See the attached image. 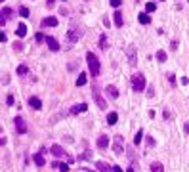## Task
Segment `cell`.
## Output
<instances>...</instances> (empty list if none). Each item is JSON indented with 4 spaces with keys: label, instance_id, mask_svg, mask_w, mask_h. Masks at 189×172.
<instances>
[{
    "label": "cell",
    "instance_id": "cell-1",
    "mask_svg": "<svg viewBox=\"0 0 189 172\" xmlns=\"http://www.w3.org/2000/svg\"><path fill=\"white\" fill-rule=\"evenodd\" d=\"M86 61H88V67H90V73L94 77H98L99 71H101V65H99L98 56H96L94 52H88V54H86Z\"/></svg>",
    "mask_w": 189,
    "mask_h": 172
},
{
    "label": "cell",
    "instance_id": "cell-2",
    "mask_svg": "<svg viewBox=\"0 0 189 172\" xmlns=\"http://www.w3.org/2000/svg\"><path fill=\"white\" fill-rule=\"evenodd\" d=\"M147 88V82H145V77L142 73H134L132 75V90L134 92H142V90Z\"/></svg>",
    "mask_w": 189,
    "mask_h": 172
},
{
    "label": "cell",
    "instance_id": "cell-3",
    "mask_svg": "<svg viewBox=\"0 0 189 172\" xmlns=\"http://www.w3.org/2000/svg\"><path fill=\"white\" fill-rule=\"evenodd\" d=\"M113 151L116 155H122L124 153V138L120 136V134H116L113 138Z\"/></svg>",
    "mask_w": 189,
    "mask_h": 172
},
{
    "label": "cell",
    "instance_id": "cell-4",
    "mask_svg": "<svg viewBox=\"0 0 189 172\" xmlns=\"http://www.w3.org/2000/svg\"><path fill=\"white\" fill-rule=\"evenodd\" d=\"M80 36H82V31H80L76 25H73L69 31H67V40H69V42H78Z\"/></svg>",
    "mask_w": 189,
    "mask_h": 172
},
{
    "label": "cell",
    "instance_id": "cell-5",
    "mask_svg": "<svg viewBox=\"0 0 189 172\" xmlns=\"http://www.w3.org/2000/svg\"><path fill=\"white\" fill-rule=\"evenodd\" d=\"M126 56H128V63H130L132 67H136V63H138V50H136L134 44H130V46L126 48Z\"/></svg>",
    "mask_w": 189,
    "mask_h": 172
},
{
    "label": "cell",
    "instance_id": "cell-6",
    "mask_svg": "<svg viewBox=\"0 0 189 172\" xmlns=\"http://www.w3.org/2000/svg\"><path fill=\"white\" fill-rule=\"evenodd\" d=\"M92 96H94V100H96V103H98L99 109H107V101L103 100V96L99 94V88H98V86H94V88H92Z\"/></svg>",
    "mask_w": 189,
    "mask_h": 172
},
{
    "label": "cell",
    "instance_id": "cell-7",
    "mask_svg": "<svg viewBox=\"0 0 189 172\" xmlns=\"http://www.w3.org/2000/svg\"><path fill=\"white\" fill-rule=\"evenodd\" d=\"M14 122H15V128H17L19 134H27V124H25V119H23L21 115H17V117L14 119Z\"/></svg>",
    "mask_w": 189,
    "mask_h": 172
},
{
    "label": "cell",
    "instance_id": "cell-8",
    "mask_svg": "<svg viewBox=\"0 0 189 172\" xmlns=\"http://www.w3.org/2000/svg\"><path fill=\"white\" fill-rule=\"evenodd\" d=\"M107 147H109V136H107V134H101V136L98 138V149L105 151Z\"/></svg>",
    "mask_w": 189,
    "mask_h": 172
},
{
    "label": "cell",
    "instance_id": "cell-9",
    "mask_svg": "<svg viewBox=\"0 0 189 172\" xmlns=\"http://www.w3.org/2000/svg\"><path fill=\"white\" fill-rule=\"evenodd\" d=\"M46 44H48V48H50L52 52H59V42H57V38H54V36H46Z\"/></svg>",
    "mask_w": 189,
    "mask_h": 172
},
{
    "label": "cell",
    "instance_id": "cell-10",
    "mask_svg": "<svg viewBox=\"0 0 189 172\" xmlns=\"http://www.w3.org/2000/svg\"><path fill=\"white\" fill-rule=\"evenodd\" d=\"M105 94L111 98V100H116V98H119V90H116V86H115V84L105 86Z\"/></svg>",
    "mask_w": 189,
    "mask_h": 172
},
{
    "label": "cell",
    "instance_id": "cell-11",
    "mask_svg": "<svg viewBox=\"0 0 189 172\" xmlns=\"http://www.w3.org/2000/svg\"><path fill=\"white\" fill-rule=\"evenodd\" d=\"M113 21H115V27H122L124 25V19H122V12L120 10H115V14H113Z\"/></svg>",
    "mask_w": 189,
    "mask_h": 172
},
{
    "label": "cell",
    "instance_id": "cell-12",
    "mask_svg": "<svg viewBox=\"0 0 189 172\" xmlns=\"http://www.w3.org/2000/svg\"><path fill=\"white\" fill-rule=\"evenodd\" d=\"M86 109H88L86 103H76V105H73V107L69 109V113H71V115H78V113H84Z\"/></svg>",
    "mask_w": 189,
    "mask_h": 172
},
{
    "label": "cell",
    "instance_id": "cell-13",
    "mask_svg": "<svg viewBox=\"0 0 189 172\" xmlns=\"http://www.w3.org/2000/svg\"><path fill=\"white\" fill-rule=\"evenodd\" d=\"M42 27H57V17H54V15L44 17L42 19Z\"/></svg>",
    "mask_w": 189,
    "mask_h": 172
},
{
    "label": "cell",
    "instance_id": "cell-14",
    "mask_svg": "<svg viewBox=\"0 0 189 172\" xmlns=\"http://www.w3.org/2000/svg\"><path fill=\"white\" fill-rule=\"evenodd\" d=\"M29 105H31V107H33V109H37V111H40V109H42V101H40L37 96L29 98Z\"/></svg>",
    "mask_w": 189,
    "mask_h": 172
},
{
    "label": "cell",
    "instance_id": "cell-15",
    "mask_svg": "<svg viewBox=\"0 0 189 172\" xmlns=\"http://www.w3.org/2000/svg\"><path fill=\"white\" fill-rule=\"evenodd\" d=\"M11 15V8H2V15H0V25H6L8 17Z\"/></svg>",
    "mask_w": 189,
    "mask_h": 172
},
{
    "label": "cell",
    "instance_id": "cell-16",
    "mask_svg": "<svg viewBox=\"0 0 189 172\" xmlns=\"http://www.w3.org/2000/svg\"><path fill=\"white\" fill-rule=\"evenodd\" d=\"M96 168H98L99 172H113V168H111L107 163H103V161H96Z\"/></svg>",
    "mask_w": 189,
    "mask_h": 172
},
{
    "label": "cell",
    "instance_id": "cell-17",
    "mask_svg": "<svg viewBox=\"0 0 189 172\" xmlns=\"http://www.w3.org/2000/svg\"><path fill=\"white\" fill-rule=\"evenodd\" d=\"M50 151L55 155V157H63V155H65V149H63L61 145H57V143H55V145H52V147H50Z\"/></svg>",
    "mask_w": 189,
    "mask_h": 172
},
{
    "label": "cell",
    "instance_id": "cell-18",
    "mask_svg": "<svg viewBox=\"0 0 189 172\" xmlns=\"http://www.w3.org/2000/svg\"><path fill=\"white\" fill-rule=\"evenodd\" d=\"M15 35H17L19 38H25V35H27V25H25V23H19V25H17Z\"/></svg>",
    "mask_w": 189,
    "mask_h": 172
},
{
    "label": "cell",
    "instance_id": "cell-19",
    "mask_svg": "<svg viewBox=\"0 0 189 172\" xmlns=\"http://www.w3.org/2000/svg\"><path fill=\"white\" fill-rule=\"evenodd\" d=\"M33 161H34L37 166H44V165H46V161H44V153H34Z\"/></svg>",
    "mask_w": 189,
    "mask_h": 172
},
{
    "label": "cell",
    "instance_id": "cell-20",
    "mask_svg": "<svg viewBox=\"0 0 189 172\" xmlns=\"http://www.w3.org/2000/svg\"><path fill=\"white\" fill-rule=\"evenodd\" d=\"M99 48H101V50H107V48H109V40H107L105 35H99Z\"/></svg>",
    "mask_w": 189,
    "mask_h": 172
},
{
    "label": "cell",
    "instance_id": "cell-21",
    "mask_svg": "<svg viewBox=\"0 0 189 172\" xmlns=\"http://www.w3.org/2000/svg\"><path fill=\"white\" fill-rule=\"evenodd\" d=\"M138 21L142 23V25H149V23H151V17H149L147 14H139V15H138Z\"/></svg>",
    "mask_w": 189,
    "mask_h": 172
},
{
    "label": "cell",
    "instance_id": "cell-22",
    "mask_svg": "<svg viewBox=\"0 0 189 172\" xmlns=\"http://www.w3.org/2000/svg\"><path fill=\"white\" fill-rule=\"evenodd\" d=\"M15 73H17L19 77H25L27 73H29V67H27V65H17V69H15Z\"/></svg>",
    "mask_w": 189,
    "mask_h": 172
},
{
    "label": "cell",
    "instance_id": "cell-23",
    "mask_svg": "<svg viewBox=\"0 0 189 172\" xmlns=\"http://www.w3.org/2000/svg\"><path fill=\"white\" fill-rule=\"evenodd\" d=\"M86 80H88V77H86V73H82V71H80V75H78V79H76V86H84V84H86Z\"/></svg>",
    "mask_w": 189,
    "mask_h": 172
},
{
    "label": "cell",
    "instance_id": "cell-24",
    "mask_svg": "<svg viewBox=\"0 0 189 172\" xmlns=\"http://www.w3.org/2000/svg\"><path fill=\"white\" fill-rule=\"evenodd\" d=\"M142 140H143V130H138V132H136V136H134V145H139Z\"/></svg>",
    "mask_w": 189,
    "mask_h": 172
},
{
    "label": "cell",
    "instance_id": "cell-25",
    "mask_svg": "<svg viewBox=\"0 0 189 172\" xmlns=\"http://www.w3.org/2000/svg\"><path fill=\"white\" fill-rule=\"evenodd\" d=\"M162 170H164L162 163H151V172H162Z\"/></svg>",
    "mask_w": 189,
    "mask_h": 172
},
{
    "label": "cell",
    "instance_id": "cell-26",
    "mask_svg": "<svg viewBox=\"0 0 189 172\" xmlns=\"http://www.w3.org/2000/svg\"><path fill=\"white\" fill-rule=\"evenodd\" d=\"M116 119H119V115H116L115 111H111L109 115H107V122H109V124H115V122H116Z\"/></svg>",
    "mask_w": 189,
    "mask_h": 172
},
{
    "label": "cell",
    "instance_id": "cell-27",
    "mask_svg": "<svg viewBox=\"0 0 189 172\" xmlns=\"http://www.w3.org/2000/svg\"><path fill=\"white\" fill-rule=\"evenodd\" d=\"M145 12H147V14L157 12V4H155V2H147V4H145Z\"/></svg>",
    "mask_w": 189,
    "mask_h": 172
},
{
    "label": "cell",
    "instance_id": "cell-28",
    "mask_svg": "<svg viewBox=\"0 0 189 172\" xmlns=\"http://www.w3.org/2000/svg\"><path fill=\"white\" fill-rule=\"evenodd\" d=\"M90 157H92V151H90V149H86V151H84V153L78 157V161H80V163H82V161H88Z\"/></svg>",
    "mask_w": 189,
    "mask_h": 172
},
{
    "label": "cell",
    "instance_id": "cell-29",
    "mask_svg": "<svg viewBox=\"0 0 189 172\" xmlns=\"http://www.w3.org/2000/svg\"><path fill=\"white\" fill-rule=\"evenodd\" d=\"M157 59H159L160 63H164V61H166V52H164V50H159V52H157Z\"/></svg>",
    "mask_w": 189,
    "mask_h": 172
},
{
    "label": "cell",
    "instance_id": "cell-30",
    "mask_svg": "<svg viewBox=\"0 0 189 172\" xmlns=\"http://www.w3.org/2000/svg\"><path fill=\"white\" fill-rule=\"evenodd\" d=\"M19 14L23 15V17H29V8H25V6H21L19 8Z\"/></svg>",
    "mask_w": 189,
    "mask_h": 172
},
{
    "label": "cell",
    "instance_id": "cell-31",
    "mask_svg": "<svg viewBox=\"0 0 189 172\" xmlns=\"http://www.w3.org/2000/svg\"><path fill=\"white\" fill-rule=\"evenodd\" d=\"M109 4L113 8H120V4H122V0H109Z\"/></svg>",
    "mask_w": 189,
    "mask_h": 172
},
{
    "label": "cell",
    "instance_id": "cell-32",
    "mask_svg": "<svg viewBox=\"0 0 189 172\" xmlns=\"http://www.w3.org/2000/svg\"><path fill=\"white\" fill-rule=\"evenodd\" d=\"M155 96V88L153 86H147V98H153Z\"/></svg>",
    "mask_w": 189,
    "mask_h": 172
},
{
    "label": "cell",
    "instance_id": "cell-33",
    "mask_svg": "<svg viewBox=\"0 0 189 172\" xmlns=\"http://www.w3.org/2000/svg\"><path fill=\"white\" fill-rule=\"evenodd\" d=\"M6 103L8 105H14L15 101H14V96H11V94H8V98H6Z\"/></svg>",
    "mask_w": 189,
    "mask_h": 172
},
{
    "label": "cell",
    "instance_id": "cell-34",
    "mask_svg": "<svg viewBox=\"0 0 189 172\" xmlns=\"http://www.w3.org/2000/svg\"><path fill=\"white\" fill-rule=\"evenodd\" d=\"M59 170H61V172H67V170H69V165H65V163H59Z\"/></svg>",
    "mask_w": 189,
    "mask_h": 172
},
{
    "label": "cell",
    "instance_id": "cell-35",
    "mask_svg": "<svg viewBox=\"0 0 189 172\" xmlns=\"http://www.w3.org/2000/svg\"><path fill=\"white\" fill-rule=\"evenodd\" d=\"M168 80H170V84H172V86L176 84V75H174V73H170V75H168Z\"/></svg>",
    "mask_w": 189,
    "mask_h": 172
},
{
    "label": "cell",
    "instance_id": "cell-36",
    "mask_svg": "<svg viewBox=\"0 0 189 172\" xmlns=\"http://www.w3.org/2000/svg\"><path fill=\"white\" fill-rule=\"evenodd\" d=\"M34 38H37V42H42V40H46V38L42 36V33H37V35H34Z\"/></svg>",
    "mask_w": 189,
    "mask_h": 172
},
{
    "label": "cell",
    "instance_id": "cell-37",
    "mask_svg": "<svg viewBox=\"0 0 189 172\" xmlns=\"http://www.w3.org/2000/svg\"><path fill=\"white\" fill-rule=\"evenodd\" d=\"M162 115H164V119H166V121H170V119H172V113L168 111V109H164V113H162Z\"/></svg>",
    "mask_w": 189,
    "mask_h": 172
},
{
    "label": "cell",
    "instance_id": "cell-38",
    "mask_svg": "<svg viewBox=\"0 0 189 172\" xmlns=\"http://www.w3.org/2000/svg\"><path fill=\"white\" fill-rule=\"evenodd\" d=\"M147 145H149V147H155V140H153L151 136H147Z\"/></svg>",
    "mask_w": 189,
    "mask_h": 172
},
{
    "label": "cell",
    "instance_id": "cell-39",
    "mask_svg": "<svg viewBox=\"0 0 189 172\" xmlns=\"http://www.w3.org/2000/svg\"><path fill=\"white\" fill-rule=\"evenodd\" d=\"M14 50H17V52L23 50V44H21V42H15V44H14Z\"/></svg>",
    "mask_w": 189,
    "mask_h": 172
},
{
    "label": "cell",
    "instance_id": "cell-40",
    "mask_svg": "<svg viewBox=\"0 0 189 172\" xmlns=\"http://www.w3.org/2000/svg\"><path fill=\"white\" fill-rule=\"evenodd\" d=\"M0 42H8V36H6V33H2V35H0Z\"/></svg>",
    "mask_w": 189,
    "mask_h": 172
},
{
    "label": "cell",
    "instance_id": "cell-41",
    "mask_svg": "<svg viewBox=\"0 0 189 172\" xmlns=\"http://www.w3.org/2000/svg\"><path fill=\"white\" fill-rule=\"evenodd\" d=\"M170 48H172V50H176V48H178V40H172V42H170Z\"/></svg>",
    "mask_w": 189,
    "mask_h": 172
},
{
    "label": "cell",
    "instance_id": "cell-42",
    "mask_svg": "<svg viewBox=\"0 0 189 172\" xmlns=\"http://www.w3.org/2000/svg\"><path fill=\"white\" fill-rule=\"evenodd\" d=\"M54 4H55V0H46V6H48V8H52Z\"/></svg>",
    "mask_w": 189,
    "mask_h": 172
},
{
    "label": "cell",
    "instance_id": "cell-43",
    "mask_svg": "<svg viewBox=\"0 0 189 172\" xmlns=\"http://www.w3.org/2000/svg\"><path fill=\"white\" fill-rule=\"evenodd\" d=\"M67 14H69V12H67L65 8H61V10H59V15H67Z\"/></svg>",
    "mask_w": 189,
    "mask_h": 172
},
{
    "label": "cell",
    "instance_id": "cell-44",
    "mask_svg": "<svg viewBox=\"0 0 189 172\" xmlns=\"http://www.w3.org/2000/svg\"><path fill=\"white\" fill-rule=\"evenodd\" d=\"M103 23H105V27H111V23H109V17H103Z\"/></svg>",
    "mask_w": 189,
    "mask_h": 172
},
{
    "label": "cell",
    "instance_id": "cell-45",
    "mask_svg": "<svg viewBox=\"0 0 189 172\" xmlns=\"http://www.w3.org/2000/svg\"><path fill=\"white\" fill-rule=\"evenodd\" d=\"M113 172H122V168L120 166H113Z\"/></svg>",
    "mask_w": 189,
    "mask_h": 172
},
{
    "label": "cell",
    "instance_id": "cell-46",
    "mask_svg": "<svg viewBox=\"0 0 189 172\" xmlns=\"http://www.w3.org/2000/svg\"><path fill=\"white\" fill-rule=\"evenodd\" d=\"M126 172H134V168H128V170H126Z\"/></svg>",
    "mask_w": 189,
    "mask_h": 172
},
{
    "label": "cell",
    "instance_id": "cell-47",
    "mask_svg": "<svg viewBox=\"0 0 189 172\" xmlns=\"http://www.w3.org/2000/svg\"><path fill=\"white\" fill-rule=\"evenodd\" d=\"M160 2H164V0H160Z\"/></svg>",
    "mask_w": 189,
    "mask_h": 172
},
{
    "label": "cell",
    "instance_id": "cell-48",
    "mask_svg": "<svg viewBox=\"0 0 189 172\" xmlns=\"http://www.w3.org/2000/svg\"><path fill=\"white\" fill-rule=\"evenodd\" d=\"M2 2H4V0H2Z\"/></svg>",
    "mask_w": 189,
    "mask_h": 172
}]
</instances>
